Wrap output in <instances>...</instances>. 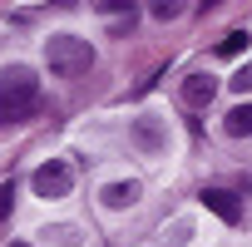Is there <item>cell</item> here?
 <instances>
[{
    "instance_id": "cell-1",
    "label": "cell",
    "mask_w": 252,
    "mask_h": 247,
    "mask_svg": "<svg viewBox=\"0 0 252 247\" xmlns=\"http://www.w3.org/2000/svg\"><path fill=\"white\" fill-rule=\"evenodd\" d=\"M40 114V79L30 64H5L0 69V119L5 124H25Z\"/></svg>"
},
{
    "instance_id": "cell-2",
    "label": "cell",
    "mask_w": 252,
    "mask_h": 247,
    "mask_svg": "<svg viewBox=\"0 0 252 247\" xmlns=\"http://www.w3.org/2000/svg\"><path fill=\"white\" fill-rule=\"evenodd\" d=\"M45 64L60 79H79V74L94 69V45L84 35H50L45 40Z\"/></svg>"
},
{
    "instance_id": "cell-3",
    "label": "cell",
    "mask_w": 252,
    "mask_h": 247,
    "mask_svg": "<svg viewBox=\"0 0 252 247\" xmlns=\"http://www.w3.org/2000/svg\"><path fill=\"white\" fill-rule=\"evenodd\" d=\"M30 188H35V198H69V188H74V168L64 163V158H50V163H40L35 173H30Z\"/></svg>"
},
{
    "instance_id": "cell-4",
    "label": "cell",
    "mask_w": 252,
    "mask_h": 247,
    "mask_svg": "<svg viewBox=\"0 0 252 247\" xmlns=\"http://www.w3.org/2000/svg\"><path fill=\"white\" fill-rule=\"evenodd\" d=\"M129 139H134V149H139L144 158H158V154H163V144H168V139H163V124H158L154 114H149V119H134Z\"/></svg>"
},
{
    "instance_id": "cell-5",
    "label": "cell",
    "mask_w": 252,
    "mask_h": 247,
    "mask_svg": "<svg viewBox=\"0 0 252 247\" xmlns=\"http://www.w3.org/2000/svg\"><path fill=\"white\" fill-rule=\"evenodd\" d=\"M213 94H218V79H213V74H188V79H183V104H188V109L213 104Z\"/></svg>"
},
{
    "instance_id": "cell-6",
    "label": "cell",
    "mask_w": 252,
    "mask_h": 247,
    "mask_svg": "<svg viewBox=\"0 0 252 247\" xmlns=\"http://www.w3.org/2000/svg\"><path fill=\"white\" fill-rule=\"evenodd\" d=\"M203 208H208V213H218L222 222H242L237 198H232V193H222V188H203Z\"/></svg>"
},
{
    "instance_id": "cell-7",
    "label": "cell",
    "mask_w": 252,
    "mask_h": 247,
    "mask_svg": "<svg viewBox=\"0 0 252 247\" xmlns=\"http://www.w3.org/2000/svg\"><path fill=\"white\" fill-rule=\"evenodd\" d=\"M139 193H144V188L129 178V183H109L99 198H104V208H109V213H124V208H134V203H139Z\"/></svg>"
},
{
    "instance_id": "cell-8",
    "label": "cell",
    "mask_w": 252,
    "mask_h": 247,
    "mask_svg": "<svg viewBox=\"0 0 252 247\" xmlns=\"http://www.w3.org/2000/svg\"><path fill=\"white\" fill-rule=\"evenodd\" d=\"M222 134H227V139H247V134H252V104H237V109H227V119H222Z\"/></svg>"
},
{
    "instance_id": "cell-9",
    "label": "cell",
    "mask_w": 252,
    "mask_h": 247,
    "mask_svg": "<svg viewBox=\"0 0 252 247\" xmlns=\"http://www.w3.org/2000/svg\"><path fill=\"white\" fill-rule=\"evenodd\" d=\"M242 50H247V30H232V35L218 45V55H222V60H237Z\"/></svg>"
},
{
    "instance_id": "cell-10",
    "label": "cell",
    "mask_w": 252,
    "mask_h": 247,
    "mask_svg": "<svg viewBox=\"0 0 252 247\" xmlns=\"http://www.w3.org/2000/svg\"><path fill=\"white\" fill-rule=\"evenodd\" d=\"M232 89H237V94H252V60H247L237 74H232Z\"/></svg>"
},
{
    "instance_id": "cell-11",
    "label": "cell",
    "mask_w": 252,
    "mask_h": 247,
    "mask_svg": "<svg viewBox=\"0 0 252 247\" xmlns=\"http://www.w3.org/2000/svg\"><path fill=\"white\" fill-rule=\"evenodd\" d=\"M173 15H183L178 0H158V5H154V20H173Z\"/></svg>"
},
{
    "instance_id": "cell-12",
    "label": "cell",
    "mask_w": 252,
    "mask_h": 247,
    "mask_svg": "<svg viewBox=\"0 0 252 247\" xmlns=\"http://www.w3.org/2000/svg\"><path fill=\"white\" fill-rule=\"evenodd\" d=\"M10 198H15V188L5 183V188H0V217H5V213H10Z\"/></svg>"
},
{
    "instance_id": "cell-13",
    "label": "cell",
    "mask_w": 252,
    "mask_h": 247,
    "mask_svg": "<svg viewBox=\"0 0 252 247\" xmlns=\"http://www.w3.org/2000/svg\"><path fill=\"white\" fill-rule=\"evenodd\" d=\"M10 247H30V242H10Z\"/></svg>"
}]
</instances>
